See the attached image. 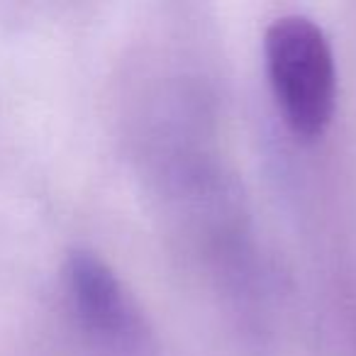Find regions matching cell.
Returning <instances> with one entry per match:
<instances>
[{
	"instance_id": "2",
	"label": "cell",
	"mask_w": 356,
	"mask_h": 356,
	"mask_svg": "<svg viewBox=\"0 0 356 356\" xmlns=\"http://www.w3.org/2000/svg\"><path fill=\"white\" fill-rule=\"evenodd\" d=\"M66 307L79 332L103 356H152L154 334L118 273L90 249L64 261Z\"/></svg>"
},
{
	"instance_id": "1",
	"label": "cell",
	"mask_w": 356,
	"mask_h": 356,
	"mask_svg": "<svg viewBox=\"0 0 356 356\" xmlns=\"http://www.w3.org/2000/svg\"><path fill=\"white\" fill-rule=\"evenodd\" d=\"M268 86L286 127L300 142L327 134L337 110V64L325 30L307 15H281L264 32Z\"/></svg>"
}]
</instances>
